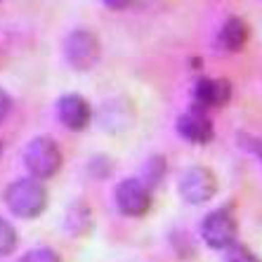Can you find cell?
<instances>
[{
    "label": "cell",
    "mask_w": 262,
    "mask_h": 262,
    "mask_svg": "<svg viewBox=\"0 0 262 262\" xmlns=\"http://www.w3.org/2000/svg\"><path fill=\"white\" fill-rule=\"evenodd\" d=\"M24 163L36 180H48L57 175L61 168V151L50 137H36L31 140L24 151Z\"/></svg>",
    "instance_id": "2"
},
{
    "label": "cell",
    "mask_w": 262,
    "mask_h": 262,
    "mask_svg": "<svg viewBox=\"0 0 262 262\" xmlns=\"http://www.w3.org/2000/svg\"><path fill=\"white\" fill-rule=\"evenodd\" d=\"M14 248H17V232L7 220L0 217V257L10 255Z\"/></svg>",
    "instance_id": "11"
},
{
    "label": "cell",
    "mask_w": 262,
    "mask_h": 262,
    "mask_svg": "<svg viewBox=\"0 0 262 262\" xmlns=\"http://www.w3.org/2000/svg\"><path fill=\"white\" fill-rule=\"evenodd\" d=\"M246 40H248V26H246L244 19L238 17L227 19L222 31H220V45L227 52H238L246 45Z\"/></svg>",
    "instance_id": "10"
},
{
    "label": "cell",
    "mask_w": 262,
    "mask_h": 262,
    "mask_svg": "<svg viewBox=\"0 0 262 262\" xmlns=\"http://www.w3.org/2000/svg\"><path fill=\"white\" fill-rule=\"evenodd\" d=\"M57 116L59 121L67 125L73 133H80L90 125L92 118V109L88 99H83L80 95H64V97L57 102Z\"/></svg>",
    "instance_id": "8"
},
{
    "label": "cell",
    "mask_w": 262,
    "mask_h": 262,
    "mask_svg": "<svg viewBox=\"0 0 262 262\" xmlns=\"http://www.w3.org/2000/svg\"><path fill=\"white\" fill-rule=\"evenodd\" d=\"M5 201L7 208L12 210L14 215L26 220H33L45 210L48 206V191L36 177H24V180H17L7 187L5 191Z\"/></svg>",
    "instance_id": "1"
},
{
    "label": "cell",
    "mask_w": 262,
    "mask_h": 262,
    "mask_svg": "<svg viewBox=\"0 0 262 262\" xmlns=\"http://www.w3.org/2000/svg\"><path fill=\"white\" fill-rule=\"evenodd\" d=\"M217 191V180L208 168L203 165H194L189 170H184L182 180H180V194L187 203H206L210 201Z\"/></svg>",
    "instance_id": "5"
},
{
    "label": "cell",
    "mask_w": 262,
    "mask_h": 262,
    "mask_svg": "<svg viewBox=\"0 0 262 262\" xmlns=\"http://www.w3.org/2000/svg\"><path fill=\"white\" fill-rule=\"evenodd\" d=\"M227 262H262V260L257 255H253L246 246L232 244L227 248Z\"/></svg>",
    "instance_id": "12"
},
{
    "label": "cell",
    "mask_w": 262,
    "mask_h": 262,
    "mask_svg": "<svg viewBox=\"0 0 262 262\" xmlns=\"http://www.w3.org/2000/svg\"><path fill=\"white\" fill-rule=\"evenodd\" d=\"M10 111H12V99H10V95L5 90H0V125L10 116Z\"/></svg>",
    "instance_id": "14"
},
{
    "label": "cell",
    "mask_w": 262,
    "mask_h": 262,
    "mask_svg": "<svg viewBox=\"0 0 262 262\" xmlns=\"http://www.w3.org/2000/svg\"><path fill=\"white\" fill-rule=\"evenodd\" d=\"M106 7H111V10H123V7H128L133 0H102Z\"/></svg>",
    "instance_id": "16"
},
{
    "label": "cell",
    "mask_w": 262,
    "mask_h": 262,
    "mask_svg": "<svg viewBox=\"0 0 262 262\" xmlns=\"http://www.w3.org/2000/svg\"><path fill=\"white\" fill-rule=\"evenodd\" d=\"M116 208L128 217H142L151 210V191L142 180H123L116 187Z\"/></svg>",
    "instance_id": "6"
},
{
    "label": "cell",
    "mask_w": 262,
    "mask_h": 262,
    "mask_svg": "<svg viewBox=\"0 0 262 262\" xmlns=\"http://www.w3.org/2000/svg\"><path fill=\"white\" fill-rule=\"evenodd\" d=\"M19 262H61V257L57 255L55 250H50V248H33L31 253H26Z\"/></svg>",
    "instance_id": "13"
},
{
    "label": "cell",
    "mask_w": 262,
    "mask_h": 262,
    "mask_svg": "<svg viewBox=\"0 0 262 262\" xmlns=\"http://www.w3.org/2000/svg\"><path fill=\"white\" fill-rule=\"evenodd\" d=\"M246 144H248L250 151H253L257 159L262 161V140H246Z\"/></svg>",
    "instance_id": "15"
},
{
    "label": "cell",
    "mask_w": 262,
    "mask_h": 262,
    "mask_svg": "<svg viewBox=\"0 0 262 262\" xmlns=\"http://www.w3.org/2000/svg\"><path fill=\"white\" fill-rule=\"evenodd\" d=\"M64 55H67V61L76 71H90L99 61V55H102L97 36L85 29L71 31L69 38L64 40Z\"/></svg>",
    "instance_id": "3"
},
{
    "label": "cell",
    "mask_w": 262,
    "mask_h": 262,
    "mask_svg": "<svg viewBox=\"0 0 262 262\" xmlns=\"http://www.w3.org/2000/svg\"><path fill=\"white\" fill-rule=\"evenodd\" d=\"M177 133L191 144H208L215 137L213 123L201 109H191L177 118Z\"/></svg>",
    "instance_id": "9"
},
{
    "label": "cell",
    "mask_w": 262,
    "mask_h": 262,
    "mask_svg": "<svg viewBox=\"0 0 262 262\" xmlns=\"http://www.w3.org/2000/svg\"><path fill=\"white\" fill-rule=\"evenodd\" d=\"M232 99V85L225 78H201L194 88L196 109H220Z\"/></svg>",
    "instance_id": "7"
},
{
    "label": "cell",
    "mask_w": 262,
    "mask_h": 262,
    "mask_svg": "<svg viewBox=\"0 0 262 262\" xmlns=\"http://www.w3.org/2000/svg\"><path fill=\"white\" fill-rule=\"evenodd\" d=\"M201 236L210 248L227 250L236 241V220L227 208H220L215 213L206 215L201 225Z\"/></svg>",
    "instance_id": "4"
}]
</instances>
